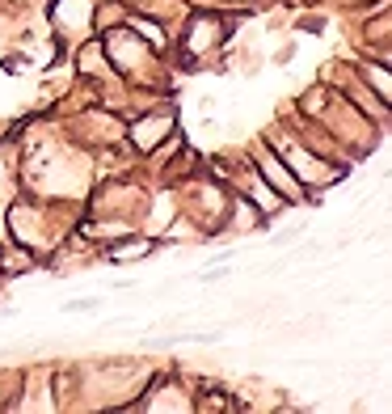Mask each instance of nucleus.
Masks as SVG:
<instances>
[{
  "label": "nucleus",
  "instance_id": "1",
  "mask_svg": "<svg viewBox=\"0 0 392 414\" xmlns=\"http://www.w3.org/2000/svg\"><path fill=\"white\" fill-rule=\"evenodd\" d=\"M165 127H173V123H169V118H148V123H139V131H135V144H139V148H152V140H156Z\"/></svg>",
  "mask_w": 392,
  "mask_h": 414
},
{
  "label": "nucleus",
  "instance_id": "2",
  "mask_svg": "<svg viewBox=\"0 0 392 414\" xmlns=\"http://www.w3.org/2000/svg\"><path fill=\"white\" fill-rule=\"evenodd\" d=\"M262 173H266V178H270V182H274V186H279V190L287 195V199H296V195H291L296 186H291V178H287V173H283V169L274 165V157H266V161H262Z\"/></svg>",
  "mask_w": 392,
  "mask_h": 414
},
{
  "label": "nucleus",
  "instance_id": "3",
  "mask_svg": "<svg viewBox=\"0 0 392 414\" xmlns=\"http://www.w3.org/2000/svg\"><path fill=\"white\" fill-rule=\"evenodd\" d=\"M148 250H152V241H127V245L114 250V262H122V258H139V254H148Z\"/></svg>",
  "mask_w": 392,
  "mask_h": 414
},
{
  "label": "nucleus",
  "instance_id": "4",
  "mask_svg": "<svg viewBox=\"0 0 392 414\" xmlns=\"http://www.w3.org/2000/svg\"><path fill=\"white\" fill-rule=\"evenodd\" d=\"M367 80H376L380 97H388V72H384V68H372V63H367Z\"/></svg>",
  "mask_w": 392,
  "mask_h": 414
}]
</instances>
